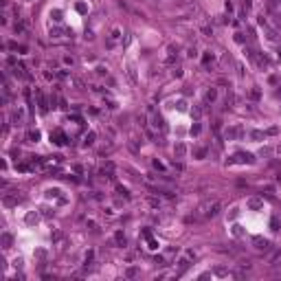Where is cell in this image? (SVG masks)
I'll return each mask as SVG.
<instances>
[{
  "label": "cell",
  "instance_id": "cell-1",
  "mask_svg": "<svg viewBox=\"0 0 281 281\" xmlns=\"http://www.w3.org/2000/svg\"><path fill=\"white\" fill-rule=\"evenodd\" d=\"M2 202H5L7 207H15L18 202H22V196H18V193H15V196H9V193H7V196L2 198Z\"/></svg>",
  "mask_w": 281,
  "mask_h": 281
},
{
  "label": "cell",
  "instance_id": "cell-2",
  "mask_svg": "<svg viewBox=\"0 0 281 281\" xmlns=\"http://www.w3.org/2000/svg\"><path fill=\"white\" fill-rule=\"evenodd\" d=\"M253 244H255L257 250H268V248H270L268 239H262V237H255V239H253Z\"/></svg>",
  "mask_w": 281,
  "mask_h": 281
},
{
  "label": "cell",
  "instance_id": "cell-3",
  "mask_svg": "<svg viewBox=\"0 0 281 281\" xmlns=\"http://www.w3.org/2000/svg\"><path fill=\"white\" fill-rule=\"evenodd\" d=\"M237 158H239V163H255V156H253V154L239 152V154H237Z\"/></svg>",
  "mask_w": 281,
  "mask_h": 281
},
{
  "label": "cell",
  "instance_id": "cell-4",
  "mask_svg": "<svg viewBox=\"0 0 281 281\" xmlns=\"http://www.w3.org/2000/svg\"><path fill=\"white\" fill-rule=\"evenodd\" d=\"M114 242H117L119 246H125V244H128V239H125V235H123L121 231H117V233H114Z\"/></svg>",
  "mask_w": 281,
  "mask_h": 281
},
{
  "label": "cell",
  "instance_id": "cell-5",
  "mask_svg": "<svg viewBox=\"0 0 281 281\" xmlns=\"http://www.w3.org/2000/svg\"><path fill=\"white\" fill-rule=\"evenodd\" d=\"M187 268H189V259H180V262H178V272L176 275H182Z\"/></svg>",
  "mask_w": 281,
  "mask_h": 281
},
{
  "label": "cell",
  "instance_id": "cell-6",
  "mask_svg": "<svg viewBox=\"0 0 281 281\" xmlns=\"http://www.w3.org/2000/svg\"><path fill=\"white\" fill-rule=\"evenodd\" d=\"M154 128H160V130H165V121H163V117H154Z\"/></svg>",
  "mask_w": 281,
  "mask_h": 281
},
{
  "label": "cell",
  "instance_id": "cell-7",
  "mask_svg": "<svg viewBox=\"0 0 281 281\" xmlns=\"http://www.w3.org/2000/svg\"><path fill=\"white\" fill-rule=\"evenodd\" d=\"M215 99H217L215 88H209V90H207V101H215Z\"/></svg>",
  "mask_w": 281,
  "mask_h": 281
},
{
  "label": "cell",
  "instance_id": "cell-8",
  "mask_svg": "<svg viewBox=\"0 0 281 281\" xmlns=\"http://www.w3.org/2000/svg\"><path fill=\"white\" fill-rule=\"evenodd\" d=\"M173 152H176V156H185V152H187V147H185L182 143H178V145H176V149H173Z\"/></svg>",
  "mask_w": 281,
  "mask_h": 281
},
{
  "label": "cell",
  "instance_id": "cell-9",
  "mask_svg": "<svg viewBox=\"0 0 281 281\" xmlns=\"http://www.w3.org/2000/svg\"><path fill=\"white\" fill-rule=\"evenodd\" d=\"M193 156H196V158H204V156H207V149H204V147L193 149Z\"/></svg>",
  "mask_w": 281,
  "mask_h": 281
},
{
  "label": "cell",
  "instance_id": "cell-10",
  "mask_svg": "<svg viewBox=\"0 0 281 281\" xmlns=\"http://www.w3.org/2000/svg\"><path fill=\"white\" fill-rule=\"evenodd\" d=\"M2 244H5V248L11 246V235H9V233H5V235H2Z\"/></svg>",
  "mask_w": 281,
  "mask_h": 281
},
{
  "label": "cell",
  "instance_id": "cell-11",
  "mask_svg": "<svg viewBox=\"0 0 281 281\" xmlns=\"http://www.w3.org/2000/svg\"><path fill=\"white\" fill-rule=\"evenodd\" d=\"M248 207H250V209H259V207H262V202H259L257 198H253L250 202H248Z\"/></svg>",
  "mask_w": 281,
  "mask_h": 281
},
{
  "label": "cell",
  "instance_id": "cell-12",
  "mask_svg": "<svg viewBox=\"0 0 281 281\" xmlns=\"http://www.w3.org/2000/svg\"><path fill=\"white\" fill-rule=\"evenodd\" d=\"M26 136H29L31 141H37V138H40V132H37V130H31V132L26 134Z\"/></svg>",
  "mask_w": 281,
  "mask_h": 281
},
{
  "label": "cell",
  "instance_id": "cell-13",
  "mask_svg": "<svg viewBox=\"0 0 281 281\" xmlns=\"http://www.w3.org/2000/svg\"><path fill=\"white\" fill-rule=\"evenodd\" d=\"M136 275H138L136 268H128V270H125V277H136Z\"/></svg>",
  "mask_w": 281,
  "mask_h": 281
},
{
  "label": "cell",
  "instance_id": "cell-14",
  "mask_svg": "<svg viewBox=\"0 0 281 281\" xmlns=\"http://www.w3.org/2000/svg\"><path fill=\"white\" fill-rule=\"evenodd\" d=\"M117 191L121 193V196H123V198H130V191H128V189H125V187H117Z\"/></svg>",
  "mask_w": 281,
  "mask_h": 281
},
{
  "label": "cell",
  "instance_id": "cell-15",
  "mask_svg": "<svg viewBox=\"0 0 281 281\" xmlns=\"http://www.w3.org/2000/svg\"><path fill=\"white\" fill-rule=\"evenodd\" d=\"M94 143V134L90 132V134H86V145H92Z\"/></svg>",
  "mask_w": 281,
  "mask_h": 281
},
{
  "label": "cell",
  "instance_id": "cell-16",
  "mask_svg": "<svg viewBox=\"0 0 281 281\" xmlns=\"http://www.w3.org/2000/svg\"><path fill=\"white\" fill-rule=\"evenodd\" d=\"M250 136L255 138V141H262V138H264V134H262V132H257V130H255V132H250Z\"/></svg>",
  "mask_w": 281,
  "mask_h": 281
},
{
  "label": "cell",
  "instance_id": "cell-17",
  "mask_svg": "<svg viewBox=\"0 0 281 281\" xmlns=\"http://www.w3.org/2000/svg\"><path fill=\"white\" fill-rule=\"evenodd\" d=\"M13 29H15V33H20V31H24V24H22V22H15Z\"/></svg>",
  "mask_w": 281,
  "mask_h": 281
},
{
  "label": "cell",
  "instance_id": "cell-18",
  "mask_svg": "<svg viewBox=\"0 0 281 281\" xmlns=\"http://www.w3.org/2000/svg\"><path fill=\"white\" fill-rule=\"evenodd\" d=\"M215 275L224 277V275H228V270H226V268H215Z\"/></svg>",
  "mask_w": 281,
  "mask_h": 281
},
{
  "label": "cell",
  "instance_id": "cell-19",
  "mask_svg": "<svg viewBox=\"0 0 281 281\" xmlns=\"http://www.w3.org/2000/svg\"><path fill=\"white\" fill-rule=\"evenodd\" d=\"M191 134H193V136H198V134H200V123H196V125L191 128Z\"/></svg>",
  "mask_w": 281,
  "mask_h": 281
},
{
  "label": "cell",
  "instance_id": "cell-20",
  "mask_svg": "<svg viewBox=\"0 0 281 281\" xmlns=\"http://www.w3.org/2000/svg\"><path fill=\"white\" fill-rule=\"evenodd\" d=\"M149 207H154V209H156V207H160V200H156V198H152V200H149Z\"/></svg>",
  "mask_w": 281,
  "mask_h": 281
},
{
  "label": "cell",
  "instance_id": "cell-21",
  "mask_svg": "<svg viewBox=\"0 0 281 281\" xmlns=\"http://www.w3.org/2000/svg\"><path fill=\"white\" fill-rule=\"evenodd\" d=\"M270 226H272V231H279V220H277V217L272 220V224H270Z\"/></svg>",
  "mask_w": 281,
  "mask_h": 281
}]
</instances>
